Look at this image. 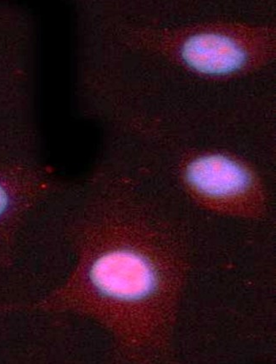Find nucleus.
Here are the masks:
<instances>
[{"instance_id":"nucleus-2","label":"nucleus","mask_w":276,"mask_h":364,"mask_svg":"<svg viewBox=\"0 0 276 364\" xmlns=\"http://www.w3.org/2000/svg\"><path fill=\"white\" fill-rule=\"evenodd\" d=\"M181 57L191 69L212 76L239 72L248 61V54L238 42L222 33L194 34L184 43Z\"/></svg>"},{"instance_id":"nucleus-1","label":"nucleus","mask_w":276,"mask_h":364,"mask_svg":"<svg viewBox=\"0 0 276 364\" xmlns=\"http://www.w3.org/2000/svg\"><path fill=\"white\" fill-rule=\"evenodd\" d=\"M186 179L197 194L218 200L242 196L252 186L248 171L222 155L201 156L192 161L187 166Z\"/></svg>"},{"instance_id":"nucleus-3","label":"nucleus","mask_w":276,"mask_h":364,"mask_svg":"<svg viewBox=\"0 0 276 364\" xmlns=\"http://www.w3.org/2000/svg\"><path fill=\"white\" fill-rule=\"evenodd\" d=\"M9 204H10V198L8 193L2 184H0V218L6 213Z\"/></svg>"}]
</instances>
